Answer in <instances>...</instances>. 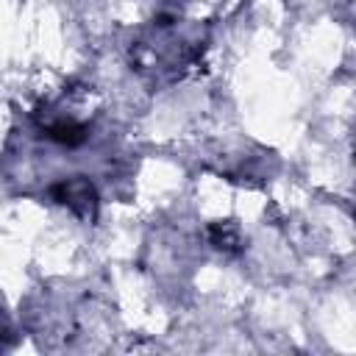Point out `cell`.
Listing matches in <instances>:
<instances>
[{
	"mask_svg": "<svg viewBox=\"0 0 356 356\" xmlns=\"http://www.w3.org/2000/svg\"><path fill=\"white\" fill-rule=\"evenodd\" d=\"M50 195H53L58 203L75 209L78 214H86L89 206L95 203V189H92V184H89L83 175H75L72 181H58V184H53V186H50Z\"/></svg>",
	"mask_w": 356,
	"mask_h": 356,
	"instance_id": "obj_1",
	"label": "cell"
},
{
	"mask_svg": "<svg viewBox=\"0 0 356 356\" xmlns=\"http://www.w3.org/2000/svg\"><path fill=\"white\" fill-rule=\"evenodd\" d=\"M44 134H47V139L70 145V147H75V145H81L86 139V128L78 125V122H53V125L44 128Z\"/></svg>",
	"mask_w": 356,
	"mask_h": 356,
	"instance_id": "obj_2",
	"label": "cell"
}]
</instances>
